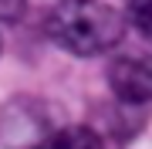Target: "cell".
Listing matches in <instances>:
<instances>
[{"mask_svg": "<svg viewBox=\"0 0 152 149\" xmlns=\"http://www.w3.org/2000/svg\"><path fill=\"white\" fill-rule=\"evenodd\" d=\"M125 34V21L102 0H61L48 14V37L78 58L112 51Z\"/></svg>", "mask_w": 152, "mask_h": 149, "instance_id": "1", "label": "cell"}, {"mask_svg": "<svg viewBox=\"0 0 152 149\" xmlns=\"http://www.w3.org/2000/svg\"><path fill=\"white\" fill-rule=\"evenodd\" d=\"M108 88L125 105H145L152 102V58L125 54L108 65Z\"/></svg>", "mask_w": 152, "mask_h": 149, "instance_id": "2", "label": "cell"}, {"mask_svg": "<svg viewBox=\"0 0 152 149\" xmlns=\"http://www.w3.org/2000/svg\"><path fill=\"white\" fill-rule=\"evenodd\" d=\"M34 149H105V146H102V139H98L95 129H88V126H64V129H58V132H51Z\"/></svg>", "mask_w": 152, "mask_h": 149, "instance_id": "3", "label": "cell"}, {"mask_svg": "<svg viewBox=\"0 0 152 149\" xmlns=\"http://www.w3.org/2000/svg\"><path fill=\"white\" fill-rule=\"evenodd\" d=\"M129 17L142 34L152 37V0H129Z\"/></svg>", "mask_w": 152, "mask_h": 149, "instance_id": "4", "label": "cell"}, {"mask_svg": "<svg viewBox=\"0 0 152 149\" xmlns=\"http://www.w3.org/2000/svg\"><path fill=\"white\" fill-rule=\"evenodd\" d=\"M24 4L27 0H0V21H17L24 14Z\"/></svg>", "mask_w": 152, "mask_h": 149, "instance_id": "5", "label": "cell"}, {"mask_svg": "<svg viewBox=\"0 0 152 149\" xmlns=\"http://www.w3.org/2000/svg\"><path fill=\"white\" fill-rule=\"evenodd\" d=\"M0 48H4V44H0Z\"/></svg>", "mask_w": 152, "mask_h": 149, "instance_id": "6", "label": "cell"}]
</instances>
